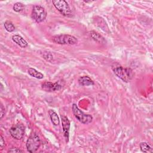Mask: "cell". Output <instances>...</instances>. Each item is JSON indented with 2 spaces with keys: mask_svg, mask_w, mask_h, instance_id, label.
<instances>
[{
  "mask_svg": "<svg viewBox=\"0 0 153 153\" xmlns=\"http://www.w3.org/2000/svg\"><path fill=\"white\" fill-rule=\"evenodd\" d=\"M112 69L114 74L125 82H130L133 78V71L130 68L115 66L112 67Z\"/></svg>",
  "mask_w": 153,
  "mask_h": 153,
  "instance_id": "obj_1",
  "label": "cell"
},
{
  "mask_svg": "<svg viewBox=\"0 0 153 153\" xmlns=\"http://www.w3.org/2000/svg\"><path fill=\"white\" fill-rule=\"evenodd\" d=\"M51 40L54 43L60 45H74L78 42L76 37L69 34L55 35L52 37Z\"/></svg>",
  "mask_w": 153,
  "mask_h": 153,
  "instance_id": "obj_2",
  "label": "cell"
},
{
  "mask_svg": "<svg viewBox=\"0 0 153 153\" xmlns=\"http://www.w3.org/2000/svg\"><path fill=\"white\" fill-rule=\"evenodd\" d=\"M41 145V140L39 136L35 132L32 133L26 141V148L30 153L35 152Z\"/></svg>",
  "mask_w": 153,
  "mask_h": 153,
  "instance_id": "obj_3",
  "label": "cell"
},
{
  "mask_svg": "<svg viewBox=\"0 0 153 153\" xmlns=\"http://www.w3.org/2000/svg\"><path fill=\"white\" fill-rule=\"evenodd\" d=\"M72 112L75 117L81 123L84 124H88L92 122L93 117L90 114H86L84 113L75 103H74L72 106Z\"/></svg>",
  "mask_w": 153,
  "mask_h": 153,
  "instance_id": "obj_4",
  "label": "cell"
},
{
  "mask_svg": "<svg viewBox=\"0 0 153 153\" xmlns=\"http://www.w3.org/2000/svg\"><path fill=\"white\" fill-rule=\"evenodd\" d=\"M31 17L35 22L41 23L46 19L47 12L43 7L36 5L32 8Z\"/></svg>",
  "mask_w": 153,
  "mask_h": 153,
  "instance_id": "obj_5",
  "label": "cell"
},
{
  "mask_svg": "<svg viewBox=\"0 0 153 153\" xmlns=\"http://www.w3.org/2000/svg\"><path fill=\"white\" fill-rule=\"evenodd\" d=\"M52 2L54 7L63 16H69L71 15V10L66 1L64 0H53Z\"/></svg>",
  "mask_w": 153,
  "mask_h": 153,
  "instance_id": "obj_6",
  "label": "cell"
},
{
  "mask_svg": "<svg viewBox=\"0 0 153 153\" xmlns=\"http://www.w3.org/2000/svg\"><path fill=\"white\" fill-rule=\"evenodd\" d=\"M25 128V126L22 124L19 123L12 126L9 131L11 136L14 139L16 140H20L24 136Z\"/></svg>",
  "mask_w": 153,
  "mask_h": 153,
  "instance_id": "obj_7",
  "label": "cell"
},
{
  "mask_svg": "<svg viewBox=\"0 0 153 153\" xmlns=\"http://www.w3.org/2000/svg\"><path fill=\"white\" fill-rule=\"evenodd\" d=\"M41 87L45 91L51 92L61 90L62 85L57 82H52L50 81H45L42 84Z\"/></svg>",
  "mask_w": 153,
  "mask_h": 153,
  "instance_id": "obj_8",
  "label": "cell"
},
{
  "mask_svg": "<svg viewBox=\"0 0 153 153\" xmlns=\"http://www.w3.org/2000/svg\"><path fill=\"white\" fill-rule=\"evenodd\" d=\"M61 118H62V128L63 131V135L65 138L66 142H68L69 137V129H70L71 123L68 118L65 115H62Z\"/></svg>",
  "mask_w": 153,
  "mask_h": 153,
  "instance_id": "obj_9",
  "label": "cell"
},
{
  "mask_svg": "<svg viewBox=\"0 0 153 153\" xmlns=\"http://www.w3.org/2000/svg\"><path fill=\"white\" fill-rule=\"evenodd\" d=\"M12 40L22 48H26L28 45L27 41L19 35H14L12 36Z\"/></svg>",
  "mask_w": 153,
  "mask_h": 153,
  "instance_id": "obj_10",
  "label": "cell"
},
{
  "mask_svg": "<svg viewBox=\"0 0 153 153\" xmlns=\"http://www.w3.org/2000/svg\"><path fill=\"white\" fill-rule=\"evenodd\" d=\"M78 82L81 85L88 86L94 85V81L88 76H82L78 78Z\"/></svg>",
  "mask_w": 153,
  "mask_h": 153,
  "instance_id": "obj_11",
  "label": "cell"
},
{
  "mask_svg": "<svg viewBox=\"0 0 153 153\" xmlns=\"http://www.w3.org/2000/svg\"><path fill=\"white\" fill-rule=\"evenodd\" d=\"M48 114L51 120V121L52 124L54 126H57L60 124V119L59 116L57 115V113L53 109H50L48 111Z\"/></svg>",
  "mask_w": 153,
  "mask_h": 153,
  "instance_id": "obj_12",
  "label": "cell"
},
{
  "mask_svg": "<svg viewBox=\"0 0 153 153\" xmlns=\"http://www.w3.org/2000/svg\"><path fill=\"white\" fill-rule=\"evenodd\" d=\"M90 36L93 39L97 42L105 43L106 42L104 37H103L100 33L94 30H91L90 32Z\"/></svg>",
  "mask_w": 153,
  "mask_h": 153,
  "instance_id": "obj_13",
  "label": "cell"
},
{
  "mask_svg": "<svg viewBox=\"0 0 153 153\" xmlns=\"http://www.w3.org/2000/svg\"><path fill=\"white\" fill-rule=\"evenodd\" d=\"M27 72L29 75H30L32 77L36 78L37 79H42L44 78V75L41 72L38 71L34 68H29Z\"/></svg>",
  "mask_w": 153,
  "mask_h": 153,
  "instance_id": "obj_14",
  "label": "cell"
},
{
  "mask_svg": "<svg viewBox=\"0 0 153 153\" xmlns=\"http://www.w3.org/2000/svg\"><path fill=\"white\" fill-rule=\"evenodd\" d=\"M139 146L140 148V150L143 152H152V150L151 147L149 145V144L147 142H142L140 143Z\"/></svg>",
  "mask_w": 153,
  "mask_h": 153,
  "instance_id": "obj_15",
  "label": "cell"
},
{
  "mask_svg": "<svg viewBox=\"0 0 153 153\" xmlns=\"http://www.w3.org/2000/svg\"><path fill=\"white\" fill-rule=\"evenodd\" d=\"M4 26L5 30L8 32H12L15 30V26L13 23L10 21H5L4 23Z\"/></svg>",
  "mask_w": 153,
  "mask_h": 153,
  "instance_id": "obj_16",
  "label": "cell"
},
{
  "mask_svg": "<svg viewBox=\"0 0 153 153\" xmlns=\"http://www.w3.org/2000/svg\"><path fill=\"white\" fill-rule=\"evenodd\" d=\"M13 10L17 13H19V12H20L22 11L23 8H24V5L22 3V2H16L14 5H13Z\"/></svg>",
  "mask_w": 153,
  "mask_h": 153,
  "instance_id": "obj_17",
  "label": "cell"
},
{
  "mask_svg": "<svg viewBox=\"0 0 153 153\" xmlns=\"http://www.w3.org/2000/svg\"><path fill=\"white\" fill-rule=\"evenodd\" d=\"M8 152H23V151L20 149V148H16V147H13V148H10L8 151Z\"/></svg>",
  "mask_w": 153,
  "mask_h": 153,
  "instance_id": "obj_18",
  "label": "cell"
},
{
  "mask_svg": "<svg viewBox=\"0 0 153 153\" xmlns=\"http://www.w3.org/2000/svg\"><path fill=\"white\" fill-rule=\"evenodd\" d=\"M5 140L2 137V135L0 136V147H1V149H2L4 148V147L5 146Z\"/></svg>",
  "mask_w": 153,
  "mask_h": 153,
  "instance_id": "obj_19",
  "label": "cell"
},
{
  "mask_svg": "<svg viewBox=\"0 0 153 153\" xmlns=\"http://www.w3.org/2000/svg\"><path fill=\"white\" fill-rule=\"evenodd\" d=\"M0 118L2 119L4 115H5V108H4L2 104L1 105V109H0Z\"/></svg>",
  "mask_w": 153,
  "mask_h": 153,
  "instance_id": "obj_20",
  "label": "cell"
}]
</instances>
